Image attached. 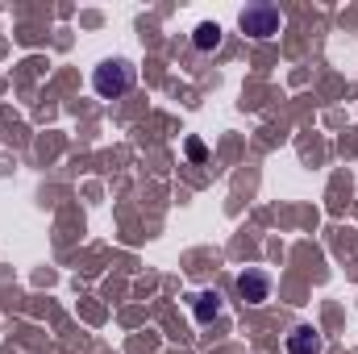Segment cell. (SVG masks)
<instances>
[{
  "instance_id": "cell-1",
  "label": "cell",
  "mask_w": 358,
  "mask_h": 354,
  "mask_svg": "<svg viewBox=\"0 0 358 354\" xmlns=\"http://www.w3.org/2000/svg\"><path fill=\"white\" fill-rule=\"evenodd\" d=\"M134 67L125 63V59H104L96 71H92V88L96 96H104V100H117V96H125V92L134 88Z\"/></svg>"
},
{
  "instance_id": "cell-2",
  "label": "cell",
  "mask_w": 358,
  "mask_h": 354,
  "mask_svg": "<svg viewBox=\"0 0 358 354\" xmlns=\"http://www.w3.org/2000/svg\"><path fill=\"white\" fill-rule=\"evenodd\" d=\"M279 25H283V17L275 4H246L242 8V29L250 38H271V34H279Z\"/></svg>"
},
{
  "instance_id": "cell-3",
  "label": "cell",
  "mask_w": 358,
  "mask_h": 354,
  "mask_svg": "<svg viewBox=\"0 0 358 354\" xmlns=\"http://www.w3.org/2000/svg\"><path fill=\"white\" fill-rule=\"evenodd\" d=\"M238 296H242L246 304H263V300L271 296V275H267V271L246 267V271L238 275Z\"/></svg>"
},
{
  "instance_id": "cell-4",
  "label": "cell",
  "mask_w": 358,
  "mask_h": 354,
  "mask_svg": "<svg viewBox=\"0 0 358 354\" xmlns=\"http://www.w3.org/2000/svg\"><path fill=\"white\" fill-rule=\"evenodd\" d=\"M321 351H325V338L313 325H296L287 334V354H321Z\"/></svg>"
},
{
  "instance_id": "cell-5",
  "label": "cell",
  "mask_w": 358,
  "mask_h": 354,
  "mask_svg": "<svg viewBox=\"0 0 358 354\" xmlns=\"http://www.w3.org/2000/svg\"><path fill=\"white\" fill-rule=\"evenodd\" d=\"M192 313H196L200 325H208V321L221 313V296H217V292H196V296H192Z\"/></svg>"
},
{
  "instance_id": "cell-6",
  "label": "cell",
  "mask_w": 358,
  "mask_h": 354,
  "mask_svg": "<svg viewBox=\"0 0 358 354\" xmlns=\"http://www.w3.org/2000/svg\"><path fill=\"white\" fill-rule=\"evenodd\" d=\"M192 42H196V50H217L221 46V25L217 21H200L196 34H192Z\"/></svg>"
},
{
  "instance_id": "cell-7",
  "label": "cell",
  "mask_w": 358,
  "mask_h": 354,
  "mask_svg": "<svg viewBox=\"0 0 358 354\" xmlns=\"http://www.w3.org/2000/svg\"><path fill=\"white\" fill-rule=\"evenodd\" d=\"M187 155H192V159H204V146H200V142L192 138V142H187Z\"/></svg>"
}]
</instances>
